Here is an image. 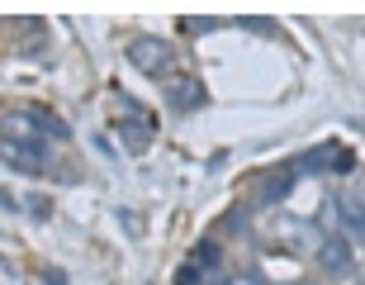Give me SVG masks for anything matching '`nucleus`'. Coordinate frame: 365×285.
<instances>
[{
    "label": "nucleus",
    "instance_id": "f257e3e1",
    "mask_svg": "<svg viewBox=\"0 0 365 285\" xmlns=\"http://www.w3.org/2000/svg\"><path fill=\"white\" fill-rule=\"evenodd\" d=\"M48 134L67 138V124H57V114H48V109L10 114L0 124V157L24 176H43L48 171Z\"/></svg>",
    "mask_w": 365,
    "mask_h": 285
},
{
    "label": "nucleus",
    "instance_id": "f03ea898",
    "mask_svg": "<svg viewBox=\"0 0 365 285\" xmlns=\"http://www.w3.org/2000/svg\"><path fill=\"white\" fill-rule=\"evenodd\" d=\"M128 57H133L138 67L143 71H152V76H162V71H171V53H166L162 43H133V48H128Z\"/></svg>",
    "mask_w": 365,
    "mask_h": 285
},
{
    "label": "nucleus",
    "instance_id": "7ed1b4c3",
    "mask_svg": "<svg viewBox=\"0 0 365 285\" xmlns=\"http://www.w3.org/2000/svg\"><path fill=\"white\" fill-rule=\"evenodd\" d=\"M166 100H171V109H195V105H204V86L195 76H176L166 86Z\"/></svg>",
    "mask_w": 365,
    "mask_h": 285
},
{
    "label": "nucleus",
    "instance_id": "20e7f679",
    "mask_svg": "<svg viewBox=\"0 0 365 285\" xmlns=\"http://www.w3.org/2000/svg\"><path fill=\"white\" fill-rule=\"evenodd\" d=\"M209 285H257V276H252V271H237V276H228V281L209 276Z\"/></svg>",
    "mask_w": 365,
    "mask_h": 285
}]
</instances>
